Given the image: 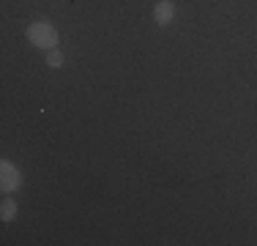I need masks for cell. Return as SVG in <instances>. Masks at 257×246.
<instances>
[{"mask_svg":"<svg viewBox=\"0 0 257 246\" xmlns=\"http://www.w3.org/2000/svg\"><path fill=\"white\" fill-rule=\"evenodd\" d=\"M20 186H22L20 170H17L14 164L9 162V159H3V162H0V192H3V194H11V192H17Z\"/></svg>","mask_w":257,"mask_h":246,"instance_id":"7a4b0ae2","label":"cell"},{"mask_svg":"<svg viewBox=\"0 0 257 246\" xmlns=\"http://www.w3.org/2000/svg\"><path fill=\"white\" fill-rule=\"evenodd\" d=\"M28 41L39 49H55V44H58V30H55L52 22L36 20V22H30V28H28Z\"/></svg>","mask_w":257,"mask_h":246,"instance_id":"6da1fadb","label":"cell"},{"mask_svg":"<svg viewBox=\"0 0 257 246\" xmlns=\"http://www.w3.org/2000/svg\"><path fill=\"white\" fill-rule=\"evenodd\" d=\"M14 216H17V202L11 200V197H6L3 205H0V219H3V221H11Z\"/></svg>","mask_w":257,"mask_h":246,"instance_id":"277c9868","label":"cell"},{"mask_svg":"<svg viewBox=\"0 0 257 246\" xmlns=\"http://www.w3.org/2000/svg\"><path fill=\"white\" fill-rule=\"evenodd\" d=\"M173 17H175V6H173V0H159V3L154 6V20L156 25H170L173 22Z\"/></svg>","mask_w":257,"mask_h":246,"instance_id":"3957f363","label":"cell"},{"mask_svg":"<svg viewBox=\"0 0 257 246\" xmlns=\"http://www.w3.org/2000/svg\"><path fill=\"white\" fill-rule=\"evenodd\" d=\"M63 63H66V58H63V52H60L58 47H55V49H47V66H52V69H60Z\"/></svg>","mask_w":257,"mask_h":246,"instance_id":"5b68a950","label":"cell"}]
</instances>
